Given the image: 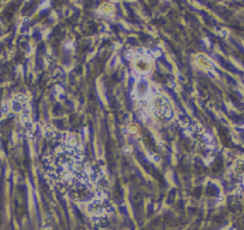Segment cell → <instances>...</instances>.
Masks as SVG:
<instances>
[{
    "label": "cell",
    "instance_id": "7a4b0ae2",
    "mask_svg": "<svg viewBox=\"0 0 244 230\" xmlns=\"http://www.w3.org/2000/svg\"><path fill=\"white\" fill-rule=\"evenodd\" d=\"M134 64V68L137 72L139 73H147L151 71L152 68V62L148 58L146 57H141V55H138V57L134 59L133 61Z\"/></svg>",
    "mask_w": 244,
    "mask_h": 230
},
{
    "label": "cell",
    "instance_id": "3957f363",
    "mask_svg": "<svg viewBox=\"0 0 244 230\" xmlns=\"http://www.w3.org/2000/svg\"><path fill=\"white\" fill-rule=\"evenodd\" d=\"M198 64L205 68V70H208V68H211V62H209V60L208 59H206L205 57H198Z\"/></svg>",
    "mask_w": 244,
    "mask_h": 230
},
{
    "label": "cell",
    "instance_id": "6da1fadb",
    "mask_svg": "<svg viewBox=\"0 0 244 230\" xmlns=\"http://www.w3.org/2000/svg\"><path fill=\"white\" fill-rule=\"evenodd\" d=\"M152 112L161 121H168L172 117V108L168 99L163 96H157L152 99Z\"/></svg>",
    "mask_w": 244,
    "mask_h": 230
}]
</instances>
